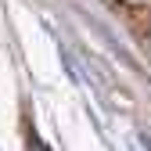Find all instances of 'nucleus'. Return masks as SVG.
Masks as SVG:
<instances>
[{
	"instance_id": "f257e3e1",
	"label": "nucleus",
	"mask_w": 151,
	"mask_h": 151,
	"mask_svg": "<svg viewBox=\"0 0 151 151\" xmlns=\"http://www.w3.org/2000/svg\"><path fill=\"white\" fill-rule=\"evenodd\" d=\"M29 144H32V151H47V147H43V144H40V140H36V137H32V133H29Z\"/></svg>"
}]
</instances>
